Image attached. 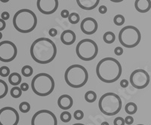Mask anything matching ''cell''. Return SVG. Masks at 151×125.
<instances>
[{
  "mask_svg": "<svg viewBox=\"0 0 151 125\" xmlns=\"http://www.w3.org/2000/svg\"><path fill=\"white\" fill-rule=\"evenodd\" d=\"M73 125H86V124H81V123H76V124H74Z\"/></svg>",
  "mask_w": 151,
  "mask_h": 125,
  "instance_id": "45",
  "label": "cell"
},
{
  "mask_svg": "<svg viewBox=\"0 0 151 125\" xmlns=\"http://www.w3.org/2000/svg\"><path fill=\"white\" fill-rule=\"evenodd\" d=\"M73 117L76 120H77V121L82 120V119L84 118V112H83L82 110H76V111L74 112Z\"/></svg>",
  "mask_w": 151,
  "mask_h": 125,
  "instance_id": "31",
  "label": "cell"
},
{
  "mask_svg": "<svg viewBox=\"0 0 151 125\" xmlns=\"http://www.w3.org/2000/svg\"><path fill=\"white\" fill-rule=\"evenodd\" d=\"M101 125H110L109 124V123L108 122H106V121H104V122H102L101 123Z\"/></svg>",
  "mask_w": 151,
  "mask_h": 125,
  "instance_id": "43",
  "label": "cell"
},
{
  "mask_svg": "<svg viewBox=\"0 0 151 125\" xmlns=\"http://www.w3.org/2000/svg\"><path fill=\"white\" fill-rule=\"evenodd\" d=\"M76 36L73 31L70 29L64 30L60 35V41L65 45H71L76 41Z\"/></svg>",
  "mask_w": 151,
  "mask_h": 125,
  "instance_id": "16",
  "label": "cell"
},
{
  "mask_svg": "<svg viewBox=\"0 0 151 125\" xmlns=\"http://www.w3.org/2000/svg\"><path fill=\"white\" fill-rule=\"evenodd\" d=\"M73 98L68 94H63L58 99V106L60 109L64 111H67L73 106Z\"/></svg>",
  "mask_w": 151,
  "mask_h": 125,
  "instance_id": "15",
  "label": "cell"
},
{
  "mask_svg": "<svg viewBox=\"0 0 151 125\" xmlns=\"http://www.w3.org/2000/svg\"><path fill=\"white\" fill-rule=\"evenodd\" d=\"M134 8L140 13H147L151 9L150 0H135Z\"/></svg>",
  "mask_w": 151,
  "mask_h": 125,
  "instance_id": "18",
  "label": "cell"
},
{
  "mask_svg": "<svg viewBox=\"0 0 151 125\" xmlns=\"http://www.w3.org/2000/svg\"><path fill=\"white\" fill-rule=\"evenodd\" d=\"M55 81L52 76L47 73L37 74L31 81V87L35 94L40 96H47L55 89Z\"/></svg>",
  "mask_w": 151,
  "mask_h": 125,
  "instance_id": "5",
  "label": "cell"
},
{
  "mask_svg": "<svg viewBox=\"0 0 151 125\" xmlns=\"http://www.w3.org/2000/svg\"><path fill=\"white\" fill-rule=\"evenodd\" d=\"M122 106V99L115 93H106L101 96L98 102L100 111L107 116H113L118 114Z\"/></svg>",
  "mask_w": 151,
  "mask_h": 125,
  "instance_id": "6",
  "label": "cell"
},
{
  "mask_svg": "<svg viewBox=\"0 0 151 125\" xmlns=\"http://www.w3.org/2000/svg\"><path fill=\"white\" fill-rule=\"evenodd\" d=\"M2 36H3V35H2V32H0V39H2Z\"/></svg>",
  "mask_w": 151,
  "mask_h": 125,
  "instance_id": "46",
  "label": "cell"
},
{
  "mask_svg": "<svg viewBox=\"0 0 151 125\" xmlns=\"http://www.w3.org/2000/svg\"><path fill=\"white\" fill-rule=\"evenodd\" d=\"M68 21L71 24H77L79 22V21H80V17H79V15L77 13L73 12V13L70 14V15H69Z\"/></svg>",
  "mask_w": 151,
  "mask_h": 125,
  "instance_id": "26",
  "label": "cell"
},
{
  "mask_svg": "<svg viewBox=\"0 0 151 125\" xmlns=\"http://www.w3.org/2000/svg\"><path fill=\"white\" fill-rule=\"evenodd\" d=\"M10 17V14L8 11H3L1 14V19H2L3 21H7L9 19Z\"/></svg>",
  "mask_w": 151,
  "mask_h": 125,
  "instance_id": "35",
  "label": "cell"
},
{
  "mask_svg": "<svg viewBox=\"0 0 151 125\" xmlns=\"http://www.w3.org/2000/svg\"><path fill=\"white\" fill-rule=\"evenodd\" d=\"M81 30L86 35H92L98 30V24L93 17H86L80 24Z\"/></svg>",
  "mask_w": 151,
  "mask_h": 125,
  "instance_id": "14",
  "label": "cell"
},
{
  "mask_svg": "<svg viewBox=\"0 0 151 125\" xmlns=\"http://www.w3.org/2000/svg\"><path fill=\"white\" fill-rule=\"evenodd\" d=\"M98 11H99L100 14H104L107 12V8L105 6V5H101L98 9Z\"/></svg>",
  "mask_w": 151,
  "mask_h": 125,
  "instance_id": "36",
  "label": "cell"
},
{
  "mask_svg": "<svg viewBox=\"0 0 151 125\" xmlns=\"http://www.w3.org/2000/svg\"><path fill=\"white\" fill-rule=\"evenodd\" d=\"M60 15H61V17L63 18H68L69 15H70V12L67 9H64V10H62L61 12H60Z\"/></svg>",
  "mask_w": 151,
  "mask_h": 125,
  "instance_id": "37",
  "label": "cell"
},
{
  "mask_svg": "<svg viewBox=\"0 0 151 125\" xmlns=\"http://www.w3.org/2000/svg\"><path fill=\"white\" fill-rule=\"evenodd\" d=\"M38 10L45 15L54 14L58 8V0H37Z\"/></svg>",
  "mask_w": 151,
  "mask_h": 125,
  "instance_id": "13",
  "label": "cell"
},
{
  "mask_svg": "<svg viewBox=\"0 0 151 125\" xmlns=\"http://www.w3.org/2000/svg\"><path fill=\"white\" fill-rule=\"evenodd\" d=\"M48 34H49L50 36H52V37H55L58 35V30H57L55 28H52V29H50L49 31H48Z\"/></svg>",
  "mask_w": 151,
  "mask_h": 125,
  "instance_id": "38",
  "label": "cell"
},
{
  "mask_svg": "<svg viewBox=\"0 0 151 125\" xmlns=\"http://www.w3.org/2000/svg\"><path fill=\"white\" fill-rule=\"evenodd\" d=\"M150 82V75L142 69H137L130 75V84L136 89H144Z\"/></svg>",
  "mask_w": 151,
  "mask_h": 125,
  "instance_id": "10",
  "label": "cell"
},
{
  "mask_svg": "<svg viewBox=\"0 0 151 125\" xmlns=\"http://www.w3.org/2000/svg\"><path fill=\"white\" fill-rule=\"evenodd\" d=\"M113 124L114 125H125L124 118L122 117H117L113 121Z\"/></svg>",
  "mask_w": 151,
  "mask_h": 125,
  "instance_id": "32",
  "label": "cell"
},
{
  "mask_svg": "<svg viewBox=\"0 0 151 125\" xmlns=\"http://www.w3.org/2000/svg\"><path fill=\"white\" fill-rule=\"evenodd\" d=\"M10 75V69L8 66H4L0 67V76L2 77H8Z\"/></svg>",
  "mask_w": 151,
  "mask_h": 125,
  "instance_id": "30",
  "label": "cell"
},
{
  "mask_svg": "<svg viewBox=\"0 0 151 125\" xmlns=\"http://www.w3.org/2000/svg\"><path fill=\"white\" fill-rule=\"evenodd\" d=\"M17 48L11 41H2L0 42V61L10 63L17 57Z\"/></svg>",
  "mask_w": 151,
  "mask_h": 125,
  "instance_id": "11",
  "label": "cell"
},
{
  "mask_svg": "<svg viewBox=\"0 0 151 125\" xmlns=\"http://www.w3.org/2000/svg\"><path fill=\"white\" fill-rule=\"evenodd\" d=\"M5 26H6V23H5V21L0 18V32H2V30H4L5 29Z\"/></svg>",
  "mask_w": 151,
  "mask_h": 125,
  "instance_id": "41",
  "label": "cell"
},
{
  "mask_svg": "<svg viewBox=\"0 0 151 125\" xmlns=\"http://www.w3.org/2000/svg\"><path fill=\"white\" fill-rule=\"evenodd\" d=\"M141 39L139 29L134 26H124L119 33V41L126 48H133L137 46Z\"/></svg>",
  "mask_w": 151,
  "mask_h": 125,
  "instance_id": "8",
  "label": "cell"
},
{
  "mask_svg": "<svg viewBox=\"0 0 151 125\" xmlns=\"http://www.w3.org/2000/svg\"><path fill=\"white\" fill-rule=\"evenodd\" d=\"M103 39L106 44L107 45H110V44H113L116 40V36L115 34L113 33V32H106L104 34L103 36Z\"/></svg>",
  "mask_w": 151,
  "mask_h": 125,
  "instance_id": "20",
  "label": "cell"
},
{
  "mask_svg": "<svg viewBox=\"0 0 151 125\" xmlns=\"http://www.w3.org/2000/svg\"><path fill=\"white\" fill-rule=\"evenodd\" d=\"M31 125H58V120L55 114L49 110L36 111L31 119Z\"/></svg>",
  "mask_w": 151,
  "mask_h": 125,
  "instance_id": "9",
  "label": "cell"
},
{
  "mask_svg": "<svg viewBox=\"0 0 151 125\" xmlns=\"http://www.w3.org/2000/svg\"><path fill=\"white\" fill-rule=\"evenodd\" d=\"M65 81L73 88H80L86 85L88 80V73L84 66L74 64L67 69L64 74Z\"/></svg>",
  "mask_w": 151,
  "mask_h": 125,
  "instance_id": "4",
  "label": "cell"
},
{
  "mask_svg": "<svg viewBox=\"0 0 151 125\" xmlns=\"http://www.w3.org/2000/svg\"><path fill=\"white\" fill-rule=\"evenodd\" d=\"M112 2H115V3H119V2H122L124 0H110Z\"/></svg>",
  "mask_w": 151,
  "mask_h": 125,
  "instance_id": "42",
  "label": "cell"
},
{
  "mask_svg": "<svg viewBox=\"0 0 151 125\" xmlns=\"http://www.w3.org/2000/svg\"><path fill=\"white\" fill-rule=\"evenodd\" d=\"M1 2H3V3H6V2H9L10 0H0Z\"/></svg>",
  "mask_w": 151,
  "mask_h": 125,
  "instance_id": "44",
  "label": "cell"
},
{
  "mask_svg": "<svg viewBox=\"0 0 151 125\" xmlns=\"http://www.w3.org/2000/svg\"><path fill=\"white\" fill-rule=\"evenodd\" d=\"M21 74L25 77H29L33 74V67L29 65H26L23 66L21 69Z\"/></svg>",
  "mask_w": 151,
  "mask_h": 125,
  "instance_id": "25",
  "label": "cell"
},
{
  "mask_svg": "<svg viewBox=\"0 0 151 125\" xmlns=\"http://www.w3.org/2000/svg\"><path fill=\"white\" fill-rule=\"evenodd\" d=\"M79 7L84 10H93L98 5L100 0H76Z\"/></svg>",
  "mask_w": 151,
  "mask_h": 125,
  "instance_id": "17",
  "label": "cell"
},
{
  "mask_svg": "<svg viewBox=\"0 0 151 125\" xmlns=\"http://www.w3.org/2000/svg\"><path fill=\"white\" fill-rule=\"evenodd\" d=\"M137 125H144V124H137Z\"/></svg>",
  "mask_w": 151,
  "mask_h": 125,
  "instance_id": "47",
  "label": "cell"
},
{
  "mask_svg": "<svg viewBox=\"0 0 151 125\" xmlns=\"http://www.w3.org/2000/svg\"><path fill=\"white\" fill-rule=\"evenodd\" d=\"M120 63L113 57H105L100 60L96 66V74L98 79L104 83L110 84L116 81L122 75Z\"/></svg>",
  "mask_w": 151,
  "mask_h": 125,
  "instance_id": "2",
  "label": "cell"
},
{
  "mask_svg": "<svg viewBox=\"0 0 151 125\" xmlns=\"http://www.w3.org/2000/svg\"><path fill=\"white\" fill-rule=\"evenodd\" d=\"M13 26L21 33H29L35 29L37 25V17L33 11L23 9L17 11L13 17Z\"/></svg>",
  "mask_w": 151,
  "mask_h": 125,
  "instance_id": "3",
  "label": "cell"
},
{
  "mask_svg": "<svg viewBox=\"0 0 151 125\" xmlns=\"http://www.w3.org/2000/svg\"><path fill=\"white\" fill-rule=\"evenodd\" d=\"M19 110L22 113H27L30 110V105L27 102H22L19 105Z\"/></svg>",
  "mask_w": 151,
  "mask_h": 125,
  "instance_id": "29",
  "label": "cell"
},
{
  "mask_svg": "<svg viewBox=\"0 0 151 125\" xmlns=\"http://www.w3.org/2000/svg\"><path fill=\"white\" fill-rule=\"evenodd\" d=\"M21 81H22L21 76L17 72L10 73V75L9 76V81L12 86L19 85L21 83Z\"/></svg>",
  "mask_w": 151,
  "mask_h": 125,
  "instance_id": "19",
  "label": "cell"
},
{
  "mask_svg": "<svg viewBox=\"0 0 151 125\" xmlns=\"http://www.w3.org/2000/svg\"><path fill=\"white\" fill-rule=\"evenodd\" d=\"M60 120L62 122L64 123H68L71 121V118H72V115L70 113V111H64L60 114Z\"/></svg>",
  "mask_w": 151,
  "mask_h": 125,
  "instance_id": "27",
  "label": "cell"
},
{
  "mask_svg": "<svg viewBox=\"0 0 151 125\" xmlns=\"http://www.w3.org/2000/svg\"><path fill=\"white\" fill-rule=\"evenodd\" d=\"M20 116L15 109L6 106L0 109V125H17Z\"/></svg>",
  "mask_w": 151,
  "mask_h": 125,
  "instance_id": "12",
  "label": "cell"
},
{
  "mask_svg": "<svg viewBox=\"0 0 151 125\" xmlns=\"http://www.w3.org/2000/svg\"><path fill=\"white\" fill-rule=\"evenodd\" d=\"M10 94L14 99H18L22 95V91L21 90V88L17 86H14L12 87L10 91Z\"/></svg>",
  "mask_w": 151,
  "mask_h": 125,
  "instance_id": "24",
  "label": "cell"
},
{
  "mask_svg": "<svg viewBox=\"0 0 151 125\" xmlns=\"http://www.w3.org/2000/svg\"><path fill=\"white\" fill-rule=\"evenodd\" d=\"M30 55L35 62L40 64H48L55 60L57 47L53 41L48 38H40L31 45Z\"/></svg>",
  "mask_w": 151,
  "mask_h": 125,
  "instance_id": "1",
  "label": "cell"
},
{
  "mask_svg": "<svg viewBox=\"0 0 151 125\" xmlns=\"http://www.w3.org/2000/svg\"><path fill=\"white\" fill-rule=\"evenodd\" d=\"M124 121H125V124H126L131 125L134 123V118H133V117L131 116V115H128V116H126L125 118Z\"/></svg>",
  "mask_w": 151,
  "mask_h": 125,
  "instance_id": "33",
  "label": "cell"
},
{
  "mask_svg": "<svg viewBox=\"0 0 151 125\" xmlns=\"http://www.w3.org/2000/svg\"><path fill=\"white\" fill-rule=\"evenodd\" d=\"M123 48H121V47H116V48L114 49V53L116 56H121L123 54Z\"/></svg>",
  "mask_w": 151,
  "mask_h": 125,
  "instance_id": "34",
  "label": "cell"
},
{
  "mask_svg": "<svg viewBox=\"0 0 151 125\" xmlns=\"http://www.w3.org/2000/svg\"><path fill=\"white\" fill-rule=\"evenodd\" d=\"M85 99L86 101L89 103H92L95 102L97 99V94L96 93L93 91H88L85 94Z\"/></svg>",
  "mask_w": 151,
  "mask_h": 125,
  "instance_id": "23",
  "label": "cell"
},
{
  "mask_svg": "<svg viewBox=\"0 0 151 125\" xmlns=\"http://www.w3.org/2000/svg\"><path fill=\"white\" fill-rule=\"evenodd\" d=\"M125 17L122 14H116L114 17V18H113V23L115 24V25H116L118 26H122L124 23H125Z\"/></svg>",
  "mask_w": 151,
  "mask_h": 125,
  "instance_id": "28",
  "label": "cell"
},
{
  "mask_svg": "<svg viewBox=\"0 0 151 125\" xmlns=\"http://www.w3.org/2000/svg\"><path fill=\"white\" fill-rule=\"evenodd\" d=\"M129 81L126 80V79H122V81H120V86L123 88H125V87H127L129 86Z\"/></svg>",
  "mask_w": 151,
  "mask_h": 125,
  "instance_id": "40",
  "label": "cell"
},
{
  "mask_svg": "<svg viewBox=\"0 0 151 125\" xmlns=\"http://www.w3.org/2000/svg\"><path fill=\"white\" fill-rule=\"evenodd\" d=\"M125 111L128 115H134L137 111V105L134 103H132V102L131 103H128L125 106Z\"/></svg>",
  "mask_w": 151,
  "mask_h": 125,
  "instance_id": "21",
  "label": "cell"
},
{
  "mask_svg": "<svg viewBox=\"0 0 151 125\" xmlns=\"http://www.w3.org/2000/svg\"><path fill=\"white\" fill-rule=\"evenodd\" d=\"M76 53L80 60L83 61H91L98 55V46L94 40L84 39L81 40L76 45Z\"/></svg>",
  "mask_w": 151,
  "mask_h": 125,
  "instance_id": "7",
  "label": "cell"
},
{
  "mask_svg": "<svg viewBox=\"0 0 151 125\" xmlns=\"http://www.w3.org/2000/svg\"><path fill=\"white\" fill-rule=\"evenodd\" d=\"M20 88L22 91H27L29 90V85H28L27 83H21V86H20Z\"/></svg>",
  "mask_w": 151,
  "mask_h": 125,
  "instance_id": "39",
  "label": "cell"
},
{
  "mask_svg": "<svg viewBox=\"0 0 151 125\" xmlns=\"http://www.w3.org/2000/svg\"><path fill=\"white\" fill-rule=\"evenodd\" d=\"M9 92V87L5 81L0 79V99L5 97Z\"/></svg>",
  "mask_w": 151,
  "mask_h": 125,
  "instance_id": "22",
  "label": "cell"
}]
</instances>
